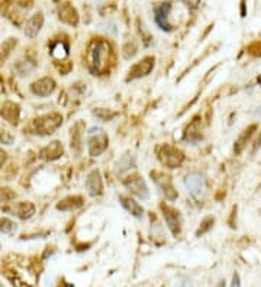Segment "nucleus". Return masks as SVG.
Segmentation results:
<instances>
[{
    "label": "nucleus",
    "instance_id": "f257e3e1",
    "mask_svg": "<svg viewBox=\"0 0 261 287\" xmlns=\"http://www.w3.org/2000/svg\"><path fill=\"white\" fill-rule=\"evenodd\" d=\"M109 55L110 47L106 41L96 40L92 42L89 53H87V60H89V66L93 73L102 74L108 69L109 64Z\"/></svg>",
    "mask_w": 261,
    "mask_h": 287
},
{
    "label": "nucleus",
    "instance_id": "f03ea898",
    "mask_svg": "<svg viewBox=\"0 0 261 287\" xmlns=\"http://www.w3.org/2000/svg\"><path fill=\"white\" fill-rule=\"evenodd\" d=\"M61 123H63L61 115H58V113H48L45 116H41L40 119H37V122H35L37 134H40V135L53 134Z\"/></svg>",
    "mask_w": 261,
    "mask_h": 287
},
{
    "label": "nucleus",
    "instance_id": "7ed1b4c3",
    "mask_svg": "<svg viewBox=\"0 0 261 287\" xmlns=\"http://www.w3.org/2000/svg\"><path fill=\"white\" fill-rule=\"evenodd\" d=\"M158 155H160L161 163L168 168H176L184 161V154L177 148L171 147V145H163L160 152H158Z\"/></svg>",
    "mask_w": 261,
    "mask_h": 287
},
{
    "label": "nucleus",
    "instance_id": "20e7f679",
    "mask_svg": "<svg viewBox=\"0 0 261 287\" xmlns=\"http://www.w3.org/2000/svg\"><path fill=\"white\" fill-rule=\"evenodd\" d=\"M124 184L128 190L131 191V193H134V194L138 196L139 199L147 200V199L150 197V190H148V187H147L145 181L142 180L141 176H138V174H132V176H129L128 178H125Z\"/></svg>",
    "mask_w": 261,
    "mask_h": 287
},
{
    "label": "nucleus",
    "instance_id": "39448f33",
    "mask_svg": "<svg viewBox=\"0 0 261 287\" xmlns=\"http://www.w3.org/2000/svg\"><path fill=\"white\" fill-rule=\"evenodd\" d=\"M109 144V138L103 132V131H97L95 132V129L90 132V138H89V152L90 155L97 157L102 152H105L108 148Z\"/></svg>",
    "mask_w": 261,
    "mask_h": 287
},
{
    "label": "nucleus",
    "instance_id": "423d86ee",
    "mask_svg": "<svg viewBox=\"0 0 261 287\" xmlns=\"http://www.w3.org/2000/svg\"><path fill=\"white\" fill-rule=\"evenodd\" d=\"M154 64H155V58L154 57H145L142 58L141 61H138L135 66H132L129 71H128V82L129 80H135V79H141V77H145L148 76L154 69Z\"/></svg>",
    "mask_w": 261,
    "mask_h": 287
},
{
    "label": "nucleus",
    "instance_id": "0eeeda50",
    "mask_svg": "<svg viewBox=\"0 0 261 287\" xmlns=\"http://www.w3.org/2000/svg\"><path fill=\"white\" fill-rule=\"evenodd\" d=\"M184 184L187 187L189 193L192 194L193 197H200L203 194V191L206 189V183L205 178L202 174L199 173H190L187 174L184 178Z\"/></svg>",
    "mask_w": 261,
    "mask_h": 287
},
{
    "label": "nucleus",
    "instance_id": "6e6552de",
    "mask_svg": "<svg viewBox=\"0 0 261 287\" xmlns=\"http://www.w3.org/2000/svg\"><path fill=\"white\" fill-rule=\"evenodd\" d=\"M152 180L157 183V186L161 189V191L164 193L165 199L167 200H174V199H177V190L174 189V186H173V181H171V178L168 177V176H164L163 173H151Z\"/></svg>",
    "mask_w": 261,
    "mask_h": 287
},
{
    "label": "nucleus",
    "instance_id": "1a4fd4ad",
    "mask_svg": "<svg viewBox=\"0 0 261 287\" xmlns=\"http://www.w3.org/2000/svg\"><path fill=\"white\" fill-rule=\"evenodd\" d=\"M161 210H163L165 222H167L168 228L171 229V232L174 235H179L181 231V216H180L179 210L168 205H161Z\"/></svg>",
    "mask_w": 261,
    "mask_h": 287
},
{
    "label": "nucleus",
    "instance_id": "9d476101",
    "mask_svg": "<svg viewBox=\"0 0 261 287\" xmlns=\"http://www.w3.org/2000/svg\"><path fill=\"white\" fill-rule=\"evenodd\" d=\"M171 11V3L164 2V3H158L154 8V19L155 24L158 25L160 29L163 31H171V25L168 24V14Z\"/></svg>",
    "mask_w": 261,
    "mask_h": 287
},
{
    "label": "nucleus",
    "instance_id": "9b49d317",
    "mask_svg": "<svg viewBox=\"0 0 261 287\" xmlns=\"http://www.w3.org/2000/svg\"><path fill=\"white\" fill-rule=\"evenodd\" d=\"M86 189L92 196H99L103 191V181L99 170H93L86 178Z\"/></svg>",
    "mask_w": 261,
    "mask_h": 287
},
{
    "label": "nucleus",
    "instance_id": "f8f14e48",
    "mask_svg": "<svg viewBox=\"0 0 261 287\" xmlns=\"http://www.w3.org/2000/svg\"><path fill=\"white\" fill-rule=\"evenodd\" d=\"M55 89V82L50 77H44L40 79L38 82H35L32 84V92L37 96H41V97H47L50 96Z\"/></svg>",
    "mask_w": 261,
    "mask_h": 287
},
{
    "label": "nucleus",
    "instance_id": "ddd939ff",
    "mask_svg": "<svg viewBox=\"0 0 261 287\" xmlns=\"http://www.w3.org/2000/svg\"><path fill=\"white\" fill-rule=\"evenodd\" d=\"M202 139V134H200V121H199V116L193 118V121L189 123V126L186 128V132H184V141L187 142H192L196 144Z\"/></svg>",
    "mask_w": 261,
    "mask_h": 287
},
{
    "label": "nucleus",
    "instance_id": "4468645a",
    "mask_svg": "<svg viewBox=\"0 0 261 287\" xmlns=\"http://www.w3.org/2000/svg\"><path fill=\"white\" fill-rule=\"evenodd\" d=\"M119 202L132 216H135L138 219H141L144 216V207L139 205L138 202H135L132 197H129V196H119Z\"/></svg>",
    "mask_w": 261,
    "mask_h": 287
},
{
    "label": "nucleus",
    "instance_id": "2eb2a0df",
    "mask_svg": "<svg viewBox=\"0 0 261 287\" xmlns=\"http://www.w3.org/2000/svg\"><path fill=\"white\" fill-rule=\"evenodd\" d=\"M42 25H44V16L42 14H37L35 16H32L25 25V35L29 38H35L40 31H41Z\"/></svg>",
    "mask_w": 261,
    "mask_h": 287
},
{
    "label": "nucleus",
    "instance_id": "dca6fc26",
    "mask_svg": "<svg viewBox=\"0 0 261 287\" xmlns=\"http://www.w3.org/2000/svg\"><path fill=\"white\" fill-rule=\"evenodd\" d=\"M257 129V125H251V126H248L247 129L241 134V137L236 139V142H235V152L236 154H241L242 150L245 148V145H247V142L251 139L252 137V134H254V131Z\"/></svg>",
    "mask_w": 261,
    "mask_h": 287
},
{
    "label": "nucleus",
    "instance_id": "f3484780",
    "mask_svg": "<svg viewBox=\"0 0 261 287\" xmlns=\"http://www.w3.org/2000/svg\"><path fill=\"white\" fill-rule=\"evenodd\" d=\"M2 116L8 121V122L11 123H16L18 122V119H19V108L12 103V102H8L5 106H3V109H2Z\"/></svg>",
    "mask_w": 261,
    "mask_h": 287
},
{
    "label": "nucleus",
    "instance_id": "a211bd4d",
    "mask_svg": "<svg viewBox=\"0 0 261 287\" xmlns=\"http://www.w3.org/2000/svg\"><path fill=\"white\" fill-rule=\"evenodd\" d=\"M60 18L64 21V22H67L70 25H77V22H79V16H77V12L70 6L69 3L67 5H64L61 9H60Z\"/></svg>",
    "mask_w": 261,
    "mask_h": 287
},
{
    "label": "nucleus",
    "instance_id": "6ab92c4d",
    "mask_svg": "<svg viewBox=\"0 0 261 287\" xmlns=\"http://www.w3.org/2000/svg\"><path fill=\"white\" fill-rule=\"evenodd\" d=\"M83 205V197L82 196H73V197H67L66 200H63L61 203H58L57 209L60 210H73L77 209Z\"/></svg>",
    "mask_w": 261,
    "mask_h": 287
},
{
    "label": "nucleus",
    "instance_id": "aec40b11",
    "mask_svg": "<svg viewBox=\"0 0 261 287\" xmlns=\"http://www.w3.org/2000/svg\"><path fill=\"white\" fill-rule=\"evenodd\" d=\"M42 155H44L45 158L55 160V158H58L60 155H63V145H61L58 141H54L53 144H50V147H47L45 150L42 151Z\"/></svg>",
    "mask_w": 261,
    "mask_h": 287
},
{
    "label": "nucleus",
    "instance_id": "412c9836",
    "mask_svg": "<svg viewBox=\"0 0 261 287\" xmlns=\"http://www.w3.org/2000/svg\"><path fill=\"white\" fill-rule=\"evenodd\" d=\"M15 45H16V41L9 40V41L5 42V44L0 47V66L8 60V57L11 55V51H12V48H14Z\"/></svg>",
    "mask_w": 261,
    "mask_h": 287
},
{
    "label": "nucleus",
    "instance_id": "4be33fe9",
    "mask_svg": "<svg viewBox=\"0 0 261 287\" xmlns=\"http://www.w3.org/2000/svg\"><path fill=\"white\" fill-rule=\"evenodd\" d=\"M34 212H35V207L31 205V203H21V205L18 206V215L21 218H31L34 215Z\"/></svg>",
    "mask_w": 261,
    "mask_h": 287
},
{
    "label": "nucleus",
    "instance_id": "5701e85b",
    "mask_svg": "<svg viewBox=\"0 0 261 287\" xmlns=\"http://www.w3.org/2000/svg\"><path fill=\"white\" fill-rule=\"evenodd\" d=\"M67 47L63 45L61 42H57L54 47H53V55H54L57 60H64L67 57Z\"/></svg>",
    "mask_w": 261,
    "mask_h": 287
},
{
    "label": "nucleus",
    "instance_id": "b1692460",
    "mask_svg": "<svg viewBox=\"0 0 261 287\" xmlns=\"http://www.w3.org/2000/svg\"><path fill=\"white\" fill-rule=\"evenodd\" d=\"M15 229H16V225H15L12 220H9V219H0V232L12 233Z\"/></svg>",
    "mask_w": 261,
    "mask_h": 287
},
{
    "label": "nucleus",
    "instance_id": "393cba45",
    "mask_svg": "<svg viewBox=\"0 0 261 287\" xmlns=\"http://www.w3.org/2000/svg\"><path fill=\"white\" fill-rule=\"evenodd\" d=\"M212 223H213V218H206L203 222H202V228H199V231H197V235H202V233H205L207 229H210L212 228Z\"/></svg>",
    "mask_w": 261,
    "mask_h": 287
},
{
    "label": "nucleus",
    "instance_id": "a878e982",
    "mask_svg": "<svg viewBox=\"0 0 261 287\" xmlns=\"http://www.w3.org/2000/svg\"><path fill=\"white\" fill-rule=\"evenodd\" d=\"M176 287H193L192 283H190V280H187V278H181L179 280V283L176 284Z\"/></svg>",
    "mask_w": 261,
    "mask_h": 287
},
{
    "label": "nucleus",
    "instance_id": "bb28decb",
    "mask_svg": "<svg viewBox=\"0 0 261 287\" xmlns=\"http://www.w3.org/2000/svg\"><path fill=\"white\" fill-rule=\"evenodd\" d=\"M231 287H241V281H239V274L235 273L232 275V284Z\"/></svg>",
    "mask_w": 261,
    "mask_h": 287
},
{
    "label": "nucleus",
    "instance_id": "cd10ccee",
    "mask_svg": "<svg viewBox=\"0 0 261 287\" xmlns=\"http://www.w3.org/2000/svg\"><path fill=\"white\" fill-rule=\"evenodd\" d=\"M5 160H6V154H5L3 151L0 150V165L5 163Z\"/></svg>",
    "mask_w": 261,
    "mask_h": 287
},
{
    "label": "nucleus",
    "instance_id": "c85d7f7f",
    "mask_svg": "<svg viewBox=\"0 0 261 287\" xmlns=\"http://www.w3.org/2000/svg\"><path fill=\"white\" fill-rule=\"evenodd\" d=\"M216 287H225V281H223V280H222V281H219V283H218V286Z\"/></svg>",
    "mask_w": 261,
    "mask_h": 287
}]
</instances>
